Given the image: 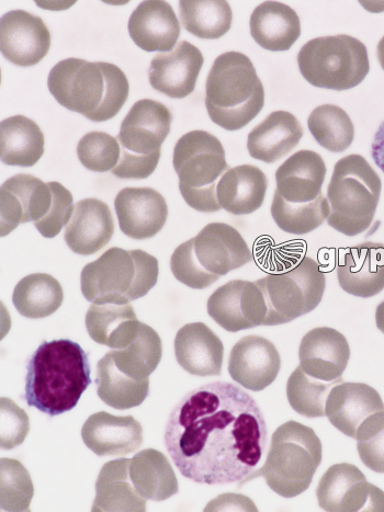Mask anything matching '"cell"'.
Returning a JSON list of instances; mask_svg holds the SVG:
<instances>
[{"label":"cell","mask_w":384,"mask_h":512,"mask_svg":"<svg viewBox=\"0 0 384 512\" xmlns=\"http://www.w3.org/2000/svg\"><path fill=\"white\" fill-rule=\"evenodd\" d=\"M264 105V86L252 61L239 52L220 55L206 84L210 119L224 130H241L261 113Z\"/></svg>","instance_id":"5"},{"label":"cell","mask_w":384,"mask_h":512,"mask_svg":"<svg viewBox=\"0 0 384 512\" xmlns=\"http://www.w3.org/2000/svg\"><path fill=\"white\" fill-rule=\"evenodd\" d=\"M97 393L108 406L126 411L140 406L149 395L150 380L138 381L120 370L109 352L97 366Z\"/></svg>","instance_id":"34"},{"label":"cell","mask_w":384,"mask_h":512,"mask_svg":"<svg viewBox=\"0 0 384 512\" xmlns=\"http://www.w3.org/2000/svg\"><path fill=\"white\" fill-rule=\"evenodd\" d=\"M35 488L25 466L19 461L2 459V510L29 511Z\"/></svg>","instance_id":"41"},{"label":"cell","mask_w":384,"mask_h":512,"mask_svg":"<svg viewBox=\"0 0 384 512\" xmlns=\"http://www.w3.org/2000/svg\"><path fill=\"white\" fill-rule=\"evenodd\" d=\"M173 163L180 193L190 208L202 213L222 209L217 188L230 166L216 136L200 130L185 134L175 146Z\"/></svg>","instance_id":"10"},{"label":"cell","mask_w":384,"mask_h":512,"mask_svg":"<svg viewBox=\"0 0 384 512\" xmlns=\"http://www.w3.org/2000/svg\"><path fill=\"white\" fill-rule=\"evenodd\" d=\"M93 511H145L146 499L134 487L130 460L110 461L101 469L96 483Z\"/></svg>","instance_id":"31"},{"label":"cell","mask_w":384,"mask_h":512,"mask_svg":"<svg viewBox=\"0 0 384 512\" xmlns=\"http://www.w3.org/2000/svg\"><path fill=\"white\" fill-rule=\"evenodd\" d=\"M321 462L320 438L312 428L290 420L274 432L263 468L248 475L241 486L264 477L279 496L297 497L308 491Z\"/></svg>","instance_id":"7"},{"label":"cell","mask_w":384,"mask_h":512,"mask_svg":"<svg viewBox=\"0 0 384 512\" xmlns=\"http://www.w3.org/2000/svg\"><path fill=\"white\" fill-rule=\"evenodd\" d=\"M268 188L266 175L256 166L230 168L219 181L218 201L225 211L234 215L252 214L261 209Z\"/></svg>","instance_id":"29"},{"label":"cell","mask_w":384,"mask_h":512,"mask_svg":"<svg viewBox=\"0 0 384 512\" xmlns=\"http://www.w3.org/2000/svg\"><path fill=\"white\" fill-rule=\"evenodd\" d=\"M302 136L301 124L292 113L276 111L248 135L247 150L257 161L273 164L295 150Z\"/></svg>","instance_id":"28"},{"label":"cell","mask_w":384,"mask_h":512,"mask_svg":"<svg viewBox=\"0 0 384 512\" xmlns=\"http://www.w3.org/2000/svg\"><path fill=\"white\" fill-rule=\"evenodd\" d=\"M337 277L348 294L375 297L384 290V245L364 243L349 248L337 267Z\"/></svg>","instance_id":"24"},{"label":"cell","mask_w":384,"mask_h":512,"mask_svg":"<svg viewBox=\"0 0 384 512\" xmlns=\"http://www.w3.org/2000/svg\"><path fill=\"white\" fill-rule=\"evenodd\" d=\"M316 496L325 511H384V492L349 463L331 466L322 476Z\"/></svg>","instance_id":"15"},{"label":"cell","mask_w":384,"mask_h":512,"mask_svg":"<svg viewBox=\"0 0 384 512\" xmlns=\"http://www.w3.org/2000/svg\"><path fill=\"white\" fill-rule=\"evenodd\" d=\"M85 323L90 338L115 350L131 345L141 327L130 302L118 300L94 302Z\"/></svg>","instance_id":"26"},{"label":"cell","mask_w":384,"mask_h":512,"mask_svg":"<svg viewBox=\"0 0 384 512\" xmlns=\"http://www.w3.org/2000/svg\"><path fill=\"white\" fill-rule=\"evenodd\" d=\"M48 86L61 106L95 122L115 118L130 91L126 74L115 64L79 59L56 64Z\"/></svg>","instance_id":"3"},{"label":"cell","mask_w":384,"mask_h":512,"mask_svg":"<svg viewBox=\"0 0 384 512\" xmlns=\"http://www.w3.org/2000/svg\"><path fill=\"white\" fill-rule=\"evenodd\" d=\"M250 26L256 43L273 52L290 50L301 36V22L296 11L278 2H266L256 7Z\"/></svg>","instance_id":"30"},{"label":"cell","mask_w":384,"mask_h":512,"mask_svg":"<svg viewBox=\"0 0 384 512\" xmlns=\"http://www.w3.org/2000/svg\"><path fill=\"white\" fill-rule=\"evenodd\" d=\"M326 417L345 436L364 441L384 424V404L368 384L343 382L327 398Z\"/></svg>","instance_id":"14"},{"label":"cell","mask_w":384,"mask_h":512,"mask_svg":"<svg viewBox=\"0 0 384 512\" xmlns=\"http://www.w3.org/2000/svg\"><path fill=\"white\" fill-rule=\"evenodd\" d=\"M2 411V437L0 446L3 450H13L22 445L28 436L30 429L29 417L24 409H21L7 397L0 400Z\"/></svg>","instance_id":"42"},{"label":"cell","mask_w":384,"mask_h":512,"mask_svg":"<svg viewBox=\"0 0 384 512\" xmlns=\"http://www.w3.org/2000/svg\"><path fill=\"white\" fill-rule=\"evenodd\" d=\"M267 438L254 398L225 382L187 394L169 416L164 435L179 472L206 485L244 481L261 462Z\"/></svg>","instance_id":"1"},{"label":"cell","mask_w":384,"mask_h":512,"mask_svg":"<svg viewBox=\"0 0 384 512\" xmlns=\"http://www.w3.org/2000/svg\"><path fill=\"white\" fill-rule=\"evenodd\" d=\"M252 260L251 249L239 231L228 224L211 223L192 240L176 248L171 268L179 282L202 290Z\"/></svg>","instance_id":"6"},{"label":"cell","mask_w":384,"mask_h":512,"mask_svg":"<svg viewBox=\"0 0 384 512\" xmlns=\"http://www.w3.org/2000/svg\"><path fill=\"white\" fill-rule=\"evenodd\" d=\"M115 233V222L107 204L85 199L75 204L65 227V242L75 254L90 256L99 252Z\"/></svg>","instance_id":"22"},{"label":"cell","mask_w":384,"mask_h":512,"mask_svg":"<svg viewBox=\"0 0 384 512\" xmlns=\"http://www.w3.org/2000/svg\"><path fill=\"white\" fill-rule=\"evenodd\" d=\"M325 177L323 158L312 151H300L278 168L271 215L281 231L306 235L329 219L330 202L322 193Z\"/></svg>","instance_id":"4"},{"label":"cell","mask_w":384,"mask_h":512,"mask_svg":"<svg viewBox=\"0 0 384 512\" xmlns=\"http://www.w3.org/2000/svg\"><path fill=\"white\" fill-rule=\"evenodd\" d=\"M27 371V404L52 417L72 411L92 384L88 355L70 339L44 341Z\"/></svg>","instance_id":"2"},{"label":"cell","mask_w":384,"mask_h":512,"mask_svg":"<svg viewBox=\"0 0 384 512\" xmlns=\"http://www.w3.org/2000/svg\"><path fill=\"white\" fill-rule=\"evenodd\" d=\"M203 55L194 44L179 42L171 52L160 53L151 62V86L173 99H184L194 93Z\"/></svg>","instance_id":"18"},{"label":"cell","mask_w":384,"mask_h":512,"mask_svg":"<svg viewBox=\"0 0 384 512\" xmlns=\"http://www.w3.org/2000/svg\"><path fill=\"white\" fill-rule=\"evenodd\" d=\"M128 28L133 42L146 52L172 51L180 36L175 11L162 0L141 3L133 11Z\"/></svg>","instance_id":"25"},{"label":"cell","mask_w":384,"mask_h":512,"mask_svg":"<svg viewBox=\"0 0 384 512\" xmlns=\"http://www.w3.org/2000/svg\"><path fill=\"white\" fill-rule=\"evenodd\" d=\"M300 368L309 377L325 382L343 383L350 358L346 337L330 327L314 328L302 338Z\"/></svg>","instance_id":"20"},{"label":"cell","mask_w":384,"mask_h":512,"mask_svg":"<svg viewBox=\"0 0 384 512\" xmlns=\"http://www.w3.org/2000/svg\"><path fill=\"white\" fill-rule=\"evenodd\" d=\"M298 64L309 84L336 91L357 87L370 71L366 45L345 34L316 38L304 44Z\"/></svg>","instance_id":"12"},{"label":"cell","mask_w":384,"mask_h":512,"mask_svg":"<svg viewBox=\"0 0 384 512\" xmlns=\"http://www.w3.org/2000/svg\"><path fill=\"white\" fill-rule=\"evenodd\" d=\"M382 182L366 159L349 155L338 161L327 188L331 213L327 223L346 236L366 232L374 222Z\"/></svg>","instance_id":"8"},{"label":"cell","mask_w":384,"mask_h":512,"mask_svg":"<svg viewBox=\"0 0 384 512\" xmlns=\"http://www.w3.org/2000/svg\"><path fill=\"white\" fill-rule=\"evenodd\" d=\"M77 155L86 169L96 173H107L118 165L121 149L118 140L111 135L105 132H90L79 141Z\"/></svg>","instance_id":"40"},{"label":"cell","mask_w":384,"mask_h":512,"mask_svg":"<svg viewBox=\"0 0 384 512\" xmlns=\"http://www.w3.org/2000/svg\"><path fill=\"white\" fill-rule=\"evenodd\" d=\"M85 445L99 457L127 455L143 443V429L132 416H115L100 412L90 416L82 429Z\"/></svg>","instance_id":"23"},{"label":"cell","mask_w":384,"mask_h":512,"mask_svg":"<svg viewBox=\"0 0 384 512\" xmlns=\"http://www.w3.org/2000/svg\"><path fill=\"white\" fill-rule=\"evenodd\" d=\"M50 48L51 33L40 17L13 10L0 20V49L10 63L21 67L37 65Z\"/></svg>","instance_id":"17"},{"label":"cell","mask_w":384,"mask_h":512,"mask_svg":"<svg viewBox=\"0 0 384 512\" xmlns=\"http://www.w3.org/2000/svg\"><path fill=\"white\" fill-rule=\"evenodd\" d=\"M2 199V236L20 224H40L50 212L54 199V181L44 184L35 176L20 174L4 182Z\"/></svg>","instance_id":"16"},{"label":"cell","mask_w":384,"mask_h":512,"mask_svg":"<svg viewBox=\"0 0 384 512\" xmlns=\"http://www.w3.org/2000/svg\"><path fill=\"white\" fill-rule=\"evenodd\" d=\"M179 366L197 377H212L222 371L224 347L221 339L203 323L180 328L175 339Z\"/></svg>","instance_id":"27"},{"label":"cell","mask_w":384,"mask_h":512,"mask_svg":"<svg viewBox=\"0 0 384 512\" xmlns=\"http://www.w3.org/2000/svg\"><path fill=\"white\" fill-rule=\"evenodd\" d=\"M246 281L233 280L214 292L208 301V313L225 331L237 333L251 329L247 321L243 292Z\"/></svg>","instance_id":"39"},{"label":"cell","mask_w":384,"mask_h":512,"mask_svg":"<svg viewBox=\"0 0 384 512\" xmlns=\"http://www.w3.org/2000/svg\"><path fill=\"white\" fill-rule=\"evenodd\" d=\"M160 275L158 260L143 250L110 248L82 271L81 286L89 302L135 301L145 297Z\"/></svg>","instance_id":"9"},{"label":"cell","mask_w":384,"mask_h":512,"mask_svg":"<svg viewBox=\"0 0 384 512\" xmlns=\"http://www.w3.org/2000/svg\"><path fill=\"white\" fill-rule=\"evenodd\" d=\"M266 305L265 326L297 320L319 306L326 288L325 273L310 257H303L284 272L256 281Z\"/></svg>","instance_id":"13"},{"label":"cell","mask_w":384,"mask_h":512,"mask_svg":"<svg viewBox=\"0 0 384 512\" xmlns=\"http://www.w3.org/2000/svg\"><path fill=\"white\" fill-rule=\"evenodd\" d=\"M172 113L161 102L142 99L135 102L121 124L118 142L121 155L111 170L121 179L150 177L160 163L162 145L171 132Z\"/></svg>","instance_id":"11"},{"label":"cell","mask_w":384,"mask_h":512,"mask_svg":"<svg viewBox=\"0 0 384 512\" xmlns=\"http://www.w3.org/2000/svg\"><path fill=\"white\" fill-rule=\"evenodd\" d=\"M281 368L275 345L261 336H246L237 343L230 355L231 378L253 392H261L273 384Z\"/></svg>","instance_id":"19"},{"label":"cell","mask_w":384,"mask_h":512,"mask_svg":"<svg viewBox=\"0 0 384 512\" xmlns=\"http://www.w3.org/2000/svg\"><path fill=\"white\" fill-rule=\"evenodd\" d=\"M371 157L384 174V121L381 123L371 145Z\"/></svg>","instance_id":"45"},{"label":"cell","mask_w":384,"mask_h":512,"mask_svg":"<svg viewBox=\"0 0 384 512\" xmlns=\"http://www.w3.org/2000/svg\"><path fill=\"white\" fill-rule=\"evenodd\" d=\"M209 510H254L257 508L250 498L241 495L227 494L212 500L205 509Z\"/></svg>","instance_id":"44"},{"label":"cell","mask_w":384,"mask_h":512,"mask_svg":"<svg viewBox=\"0 0 384 512\" xmlns=\"http://www.w3.org/2000/svg\"><path fill=\"white\" fill-rule=\"evenodd\" d=\"M376 324L379 331L384 334V301L377 307Z\"/></svg>","instance_id":"46"},{"label":"cell","mask_w":384,"mask_h":512,"mask_svg":"<svg viewBox=\"0 0 384 512\" xmlns=\"http://www.w3.org/2000/svg\"><path fill=\"white\" fill-rule=\"evenodd\" d=\"M337 382L314 379L298 367L288 380L287 397L295 411L308 418L326 416L327 398Z\"/></svg>","instance_id":"38"},{"label":"cell","mask_w":384,"mask_h":512,"mask_svg":"<svg viewBox=\"0 0 384 512\" xmlns=\"http://www.w3.org/2000/svg\"><path fill=\"white\" fill-rule=\"evenodd\" d=\"M179 11L184 28L200 39H220L232 26V9L224 0H182Z\"/></svg>","instance_id":"36"},{"label":"cell","mask_w":384,"mask_h":512,"mask_svg":"<svg viewBox=\"0 0 384 512\" xmlns=\"http://www.w3.org/2000/svg\"><path fill=\"white\" fill-rule=\"evenodd\" d=\"M377 54H378V60L380 62V65L384 71V37L381 39V41L378 44Z\"/></svg>","instance_id":"47"},{"label":"cell","mask_w":384,"mask_h":512,"mask_svg":"<svg viewBox=\"0 0 384 512\" xmlns=\"http://www.w3.org/2000/svg\"><path fill=\"white\" fill-rule=\"evenodd\" d=\"M359 457L368 469L384 473V424L364 441H358Z\"/></svg>","instance_id":"43"},{"label":"cell","mask_w":384,"mask_h":512,"mask_svg":"<svg viewBox=\"0 0 384 512\" xmlns=\"http://www.w3.org/2000/svg\"><path fill=\"white\" fill-rule=\"evenodd\" d=\"M122 233L132 240H149L162 231L168 216L167 203L152 188H126L115 200Z\"/></svg>","instance_id":"21"},{"label":"cell","mask_w":384,"mask_h":512,"mask_svg":"<svg viewBox=\"0 0 384 512\" xmlns=\"http://www.w3.org/2000/svg\"><path fill=\"white\" fill-rule=\"evenodd\" d=\"M130 477L137 491L145 499L163 502L178 493V480L165 455L146 449L130 460Z\"/></svg>","instance_id":"33"},{"label":"cell","mask_w":384,"mask_h":512,"mask_svg":"<svg viewBox=\"0 0 384 512\" xmlns=\"http://www.w3.org/2000/svg\"><path fill=\"white\" fill-rule=\"evenodd\" d=\"M308 127L315 141L333 153L345 152L354 142L355 128L352 120L342 108L334 105L314 109Z\"/></svg>","instance_id":"37"},{"label":"cell","mask_w":384,"mask_h":512,"mask_svg":"<svg viewBox=\"0 0 384 512\" xmlns=\"http://www.w3.org/2000/svg\"><path fill=\"white\" fill-rule=\"evenodd\" d=\"M63 300L61 283L45 273H36L22 279L13 295L18 313L32 320L52 315L60 309Z\"/></svg>","instance_id":"35"},{"label":"cell","mask_w":384,"mask_h":512,"mask_svg":"<svg viewBox=\"0 0 384 512\" xmlns=\"http://www.w3.org/2000/svg\"><path fill=\"white\" fill-rule=\"evenodd\" d=\"M44 154V135L27 117H11L0 125V156L9 166H35Z\"/></svg>","instance_id":"32"}]
</instances>
